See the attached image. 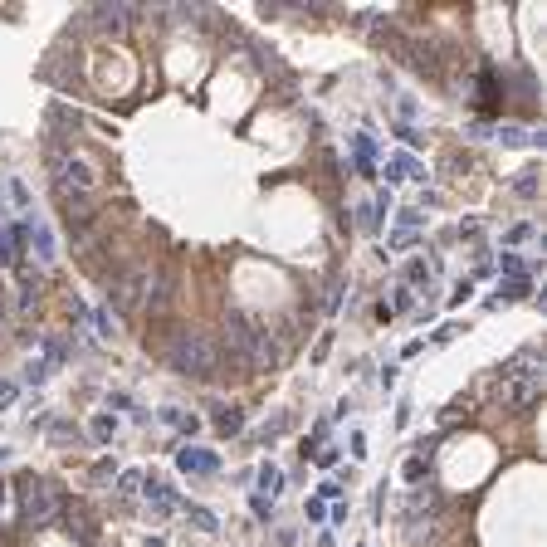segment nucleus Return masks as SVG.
<instances>
[{
  "mask_svg": "<svg viewBox=\"0 0 547 547\" xmlns=\"http://www.w3.org/2000/svg\"><path fill=\"white\" fill-rule=\"evenodd\" d=\"M543 357H533V352H523V357H513L508 362V371H503V391H499V406L503 411H513V416H523V411H533L538 401H543Z\"/></svg>",
  "mask_w": 547,
  "mask_h": 547,
  "instance_id": "nucleus-1",
  "label": "nucleus"
},
{
  "mask_svg": "<svg viewBox=\"0 0 547 547\" xmlns=\"http://www.w3.org/2000/svg\"><path fill=\"white\" fill-rule=\"evenodd\" d=\"M59 508H64L59 484H49V479H25V484H20V518H25L29 528L54 523V513H59Z\"/></svg>",
  "mask_w": 547,
  "mask_h": 547,
  "instance_id": "nucleus-2",
  "label": "nucleus"
},
{
  "mask_svg": "<svg viewBox=\"0 0 547 547\" xmlns=\"http://www.w3.org/2000/svg\"><path fill=\"white\" fill-rule=\"evenodd\" d=\"M166 357H171V367H176L181 376H196V381L216 371V347H211L206 337H196V332H181V337H171Z\"/></svg>",
  "mask_w": 547,
  "mask_h": 547,
  "instance_id": "nucleus-3",
  "label": "nucleus"
},
{
  "mask_svg": "<svg viewBox=\"0 0 547 547\" xmlns=\"http://www.w3.org/2000/svg\"><path fill=\"white\" fill-rule=\"evenodd\" d=\"M147 284H152V274H147V269H127L122 279H112V308H117V313H132V308H142V294H147Z\"/></svg>",
  "mask_w": 547,
  "mask_h": 547,
  "instance_id": "nucleus-4",
  "label": "nucleus"
},
{
  "mask_svg": "<svg viewBox=\"0 0 547 547\" xmlns=\"http://www.w3.org/2000/svg\"><path fill=\"white\" fill-rule=\"evenodd\" d=\"M54 186H69V191H93V186H98V171H93L84 157H59V162H54Z\"/></svg>",
  "mask_w": 547,
  "mask_h": 547,
  "instance_id": "nucleus-5",
  "label": "nucleus"
},
{
  "mask_svg": "<svg viewBox=\"0 0 547 547\" xmlns=\"http://www.w3.org/2000/svg\"><path fill=\"white\" fill-rule=\"evenodd\" d=\"M142 499H147V508L157 513V518H171L176 508H181V499H176V489L166 484V479H157V474H142V489H137Z\"/></svg>",
  "mask_w": 547,
  "mask_h": 547,
  "instance_id": "nucleus-6",
  "label": "nucleus"
},
{
  "mask_svg": "<svg viewBox=\"0 0 547 547\" xmlns=\"http://www.w3.org/2000/svg\"><path fill=\"white\" fill-rule=\"evenodd\" d=\"M59 206H64V220L74 225V235H84V230H88V220H93V201H88V191H69V186H59Z\"/></svg>",
  "mask_w": 547,
  "mask_h": 547,
  "instance_id": "nucleus-7",
  "label": "nucleus"
},
{
  "mask_svg": "<svg viewBox=\"0 0 547 547\" xmlns=\"http://www.w3.org/2000/svg\"><path fill=\"white\" fill-rule=\"evenodd\" d=\"M421 225H426V211H401L396 225H391V235H386V244L391 249H416L421 244Z\"/></svg>",
  "mask_w": 547,
  "mask_h": 547,
  "instance_id": "nucleus-8",
  "label": "nucleus"
},
{
  "mask_svg": "<svg viewBox=\"0 0 547 547\" xmlns=\"http://www.w3.org/2000/svg\"><path fill=\"white\" fill-rule=\"evenodd\" d=\"M396 181H426V162H416V152H406V147L386 157V191Z\"/></svg>",
  "mask_w": 547,
  "mask_h": 547,
  "instance_id": "nucleus-9",
  "label": "nucleus"
},
{
  "mask_svg": "<svg viewBox=\"0 0 547 547\" xmlns=\"http://www.w3.org/2000/svg\"><path fill=\"white\" fill-rule=\"evenodd\" d=\"M176 469L181 474H220V454L201 449V444H186V449H176Z\"/></svg>",
  "mask_w": 547,
  "mask_h": 547,
  "instance_id": "nucleus-10",
  "label": "nucleus"
},
{
  "mask_svg": "<svg viewBox=\"0 0 547 547\" xmlns=\"http://www.w3.org/2000/svg\"><path fill=\"white\" fill-rule=\"evenodd\" d=\"M352 171H357V176H376V147H371L367 132L352 137Z\"/></svg>",
  "mask_w": 547,
  "mask_h": 547,
  "instance_id": "nucleus-11",
  "label": "nucleus"
},
{
  "mask_svg": "<svg viewBox=\"0 0 547 547\" xmlns=\"http://www.w3.org/2000/svg\"><path fill=\"white\" fill-rule=\"evenodd\" d=\"M25 239H29V225H5V230H0V264H5V269L20 259V244H25Z\"/></svg>",
  "mask_w": 547,
  "mask_h": 547,
  "instance_id": "nucleus-12",
  "label": "nucleus"
},
{
  "mask_svg": "<svg viewBox=\"0 0 547 547\" xmlns=\"http://www.w3.org/2000/svg\"><path fill=\"white\" fill-rule=\"evenodd\" d=\"M59 513H64V528H69L79 543H93V523H88V508H84V503H74V508L64 503Z\"/></svg>",
  "mask_w": 547,
  "mask_h": 547,
  "instance_id": "nucleus-13",
  "label": "nucleus"
},
{
  "mask_svg": "<svg viewBox=\"0 0 547 547\" xmlns=\"http://www.w3.org/2000/svg\"><path fill=\"white\" fill-rule=\"evenodd\" d=\"M386 201H391V191H381L376 201H362V211H357V225H367V230H381V216H386Z\"/></svg>",
  "mask_w": 547,
  "mask_h": 547,
  "instance_id": "nucleus-14",
  "label": "nucleus"
},
{
  "mask_svg": "<svg viewBox=\"0 0 547 547\" xmlns=\"http://www.w3.org/2000/svg\"><path fill=\"white\" fill-rule=\"evenodd\" d=\"M29 244H34V254H39V264H54V235H49V230H44L39 220L29 225Z\"/></svg>",
  "mask_w": 547,
  "mask_h": 547,
  "instance_id": "nucleus-15",
  "label": "nucleus"
},
{
  "mask_svg": "<svg viewBox=\"0 0 547 547\" xmlns=\"http://www.w3.org/2000/svg\"><path fill=\"white\" fill-rule=\"evenodd\" d=\"M254 474H259V494H264V499H279V489H284V469H279V464H259Z\"/></svg>",
  "mask_w": 547,
  "mask_h": 547,
  "instance_id": "nucleus-16",
  "label": "nucleus"
},
{
  "mask_svg": "<svg viewBox=\"0 0 547 547\" xmlns=\"http://www.w3.org/2000/svg\"><path fill=\"white\" fill-rule=\"evenodd\" d=\"M93 20H98L103 29H112V34H117V29H127V10H122V5H98V10H93Z\"/></svg>",
  "mask_w": 547,
  "mask_h": 547,
  "instance_id": "nucleus-17",
  "label": "nucleus"
},
{
  "mask_svg": "<svg viewBox=\"0 0 547 547\" xmlns=\"http://www.w3.org/2000/svg\"><path fill=\"white\" fill-rule=\"evenodd\" d=\"M186 518H191L201 533H216V528H220V518L211 513V508H201V503H191V508H186Z\"/></svg>",
  "mask_w": 547,
  "mask_h": 547,
  "instance_id": "nucleus-18",
  "label": "nucleus"
},
{
  "mask_svg": "<svg viewBox=\"0 0 547 547\" xmlns=\"http://www.w3.org/2000/svg\"><path fill=\"white\" fill-rule=\"evenodd\" d=\"M284 430H289V416H284V411H279V416H269V421H264V426H259V440H264V444H274V440L284 435Z\"/></svg>",
  "mask_w": 547,
  "mask_h": 547,
  "instance_id": "nucleus-19",
  "label": "nucleus"
},
{
  "mask_svg": "<svg viewBox=\"0 0 547 547\" xmlns=\"http://www.w3.org/2000/svg\"><path fill=\"white\" fill-rule=\"evenodd\" d=\"M216 426L225 430V435H235V430L244 426V416H239V411H230V406H216Z\"/></svg>",
  "mask_w": 547,
  "mask_h": 547,
  "instance_id": "nucleus-20",
  "label": "nucleus"
},
{
  "mask_svg": "<svg viewBox=\"0 0 547 547\" xmlns=\"http://www.w3.org/2000/svg\"><path fill=\"white\" fill-rule=\"evenodd\" d=\"M406 284L426 289V284H430V264H426V259H411V264H406Z\"/></svg>",
  "mask_w": 547,
  "mask_h": 547,
  "instance_id": "nucleus-21",
  "label": "nucleus"
},
{
  "mask_svg": "<svg viewBox=\"0 0 547 547\" xmlns=\"http://www.w3.org/2000/svg\"><path fill=\"white\" fill-rule=\"evenodd\" d=\"M137 489H142V469H122V474H117V494H122V499H132Z\"/></svg>",
  "mask_w": 547,
  "mask_h": 547,
  "instance_id": "nucleus-22",
  "label": "nucleus"
},
{
  "mask_svg": "<svg viewBox=\"0 0 547 547\" xmlns=\"http://www.w3.org/2000/svg\"><path fill=\"white\" fill-rule=\"evenodd\" d=\"M88 430H93L98 444H108V440L117 435V421H112V416H93V426H88Z\"/></svg>",
  "mask_w": 547,
  "mask_h": 547,
  "instance_id": "nucleus-23",
  "label": "nucleus"
},
{
  "mask_svg": "<svg viewBox=\"0 0 547 547\" xmlns=\"http://www.w3.org/2000/svg\"><path fill=\"white\" fill-rule=\"evenodd\" d=\"M147 289H152V308H166V298H171V279L162 274V279H152Z\"/></svg>",
  "mask_w": 547,
  "mask_h": 547,
  "instance_id": "nucleus-24",
  "label": "nucleus"
},
{
  "mask_svg": "<svg viewBox=\"0 0 547 547\" xmlns=\"http://www.w3.org/2000/svg\"><path fill=\"white\" fill-rule=\"evenodd\" d=\"M10 206H15V211H29V206H34V201H29V186H25V181H10Z\"/></svg>",
  "mask_w": 547,
  "mask_h": 547,
  "instance_id": "nucleus-25",
  "label": "nucleus"
},
{
  "mask_svg": "<svg viewBox=\"0 0 547 547\" xmlns=\"http://www.w3.org/2000/svg\"><path fill=\"white\" fill-rule=\"evenodd\" d=\"M513 191H518V196H533V191H538V166H533V171H523V176L513 181Z\"/></svg>",
  "mask_w": 547,
  "mask_h": 547,
  "instance_id": "nucleus-26",
  "label": "nucleus"
},
{
  "mask_svg": "<svg viewBox=\"0 0 547 547\" xmlns=\"http://www.w3.org/2000/svg\"><path fill=\"white\" fill-rule=\"evenodd\" d=\"M528 239H533V225H513L503 244H508V249H518V244H528Z\"/></svg>",
  "mask_w": 547,
  "mask_h": 547,
  "instance_id": "nucleus-27",
  "label": "nucleus"
},
{
  "mask_svg": "<svg viewBox=\"0 0 547 547\" xmlns=\"http://www.w3.org/2000/svg\"><path fill=\"white\" fill-rule=\"evenodd\" d=\"M499 269H503L508 279H518V274H528V264H523L518 254H503V259H499Z\"/></svg>",
  "mask_w": 547,
  "mask_h": 547,
  "instance_id": "nucleus-28",
  "label": "nucleus"
},
{
  "mask_svg": "<svg viewBox=\"0 0 547 547\" xmlns=\"http://www.w3.org/2000/svg\"><path fill=\"white\" fill-rule=\"evenodd\" d=\"M249 508H254V518H264V523L274 518V499H264V494H254V499H249Z\"/></svg>",
  "mask_w": 547,
  "mask_h": 547,
  "instance_id": "nucleus-29",
  "label": "nucleus"
},
{
  "mask_svg": "<svg viewBox=\"0 0 547 547\" xmlns=\"http://www.w3.org/2000/svg\"><path fill=\"white\" fill-rule=\"evenodd\" d=\"M93 328H98V337H117V328H112V313H108V308H98V313H93Z\"/></svg>",
  "mask_w": 547,
  "mask_h": 547,
  "instance_id": "nucleus-30",
  "label": "nucleus"
},
{
  "mask_svg": "<svg viewBox=\"0 0 547 547\" xmlns=\"http://www.w3.org/2000/svg\"><path fill=\"white\" fill-rule=\"evenodd\" d=\"M426 474H430V464H426V459H421V454H416V459H411V464H406V479H411V484H421V479H426Z\"/></svg>",
  "mask_w": 547,
  "mask_h": 547,
  "instance_id": "nucleus-31",
  "label": "nucleus"
},
{
  "mask_svg": "<svg viewBox=\"0 0 547 547\" xmlns=\"http://www.w3.org/2000/svg\"><path fill=\"white\" fill-rule=\"evenodd\" d=\"M303 513H308V523H323V518H328V503H323V499H318V494H313V499H308V508H303Z\"/></svg>",
  "mask_w": 547,
  "mask_h": 547,
  "instance_id": "nucleus-32",
  "label": "nucleus"
},
{
  "mask_svg": "<svg viewBox=\"0 0 547 547\" xmlns=\"http://www.w3.org/2000/svg\"><path fill=\"white\" fill-rule=\"evenodd\" d=\"M396 132H401V142H406V152H411V147H421V132H416L411 122H396Z\"/></svg>",
  "mask_w": 547,
  "mask_h": 547,
  "instance_id": "nucleus-33",
  "label": "nucleus"
},
{
  "mask_svg": "<svg viewBox=\"0 0 547 547\" xmlns=\"http://www.w3.org/2000/svg\"><path fill=\"white\" fill-rule=\"evenodd\" d=\"M464 298H474V284H469V279H464V284H459V289H454V294H449V308H459V303H464Z\"/></svg>",
  "mask_w": 547,
  "mask_h": 547,
  "instance_id": "nucleus-34",
  "label": "nucleus"
},
{
  "mask_svg": "<svg viewBox=\"0 0 547 547\" xmlns=\"http://www.w3.org/2000/svg\"><path fill=\"white\" fill-rule=\"evenodd\" d=\"M386 308H391V313H396V308H411V289H396V294H391V303H386Z\"/></svg>",
  "mask_w": 547,
  "mask_h": 547,
  "instance_id": "nucleus-35",
  "label": "nucleus"
},
{
  "mask_svg": "<svg viewBox=\"0 0 547 547\" xmlns=\"http://www.w3.org/2000/svg\"><path fill=\"white\" fill-rule=\"evenodd\" d=\"M15 396H20V386H15V381H0V411H5Z\"/></svg>",
  "mask_w": 547,
  "mask_h": 547,
  "instance_id": "nucleus-36",
  "label": "nucleus"
},
{
  "mask_svg": "<svg viewBox=\"0 0 547 547\" xmlns=\"http://www.w3.org/2000/svg\"><path fill=\"white\" fill-rule=\"evenodd\" d=\"M313 459H318V464H323V469H332V464H337V449H328V444H323V449H318V454H313Z\"/></svg>",
  "mask_w": 547,
  "mask_h": 547,
  "instance_id": "nucleus-37",
  "label": "nucleus"
},
{
  "mask_svg": "<svg viewBox=\"0 0 547 547\" xmlns=\"http://www.w3.org/2000/svg\"><path fill=\"white\" fill-rule=\"evenodd\" d=\"M337 494H342V484H332V479L323 484V489H318V499H323V503H328V499H337Z\"/></svg>",
  "mask_w": 547,
  "mask_h": 547,
  "instance_id": "nucleus-38",
  "label": "nucleus"
},
{
  "mask_svg": "<svg viewBox=\"0 0 547 547\" xmlns=\"http://www.w3.org/2000/svg\"><path fill=\"white\" fill-rule=\"evenodd\" d=\"M147 547H166V543H162V538H147Z\"/></svg>",
  "mask_w": 547,
  "mask_h": 547,
  "instance_id": "nucleus-39",
  "label": "nucleus"
},
{
  "mask_svg": "<svg viewBox=\"0 0 547 547\" xmlns=\"http://www.w3.org/2000/svg\"><path fill=\"white\" fill-rule=\"evenodd\" d=\"M0 508H5V484H0Z\"/></svg>",
  "mask_w": 547,
  "mask_h": 547,
  "instance_id": "nucleus-40",
  "label": "nucleus"
},
{
  "mask_svg": "<svg viewBox=\"0 0 547 547\" xmlns=\"http://www.w3.org/2000/svg\"><path fill=\"white\" fill-rule=\"evenodd\" d=\"M0 332H5V308H0Z\"/></svg>",
  "mask_w": 547,
  "mask_h": 547,
  "instance_id": "nucleus-41",
  "label": "nucleus"
},
{
  "mask_svg": "<svg viewBox=\"0 0 547 547\" xmlns=\"http://www.w3.org/2000/svg\"><path fill=\"white\" fill-rule=\"evenodd\" d=\"M0 206H5V201H0Z\"/></svg>",
  "mask_w": 547,
  "mask_h": 547,
  "instance_id": "nucleus-42",
  "label": "nucleus"
}]
</instances>
